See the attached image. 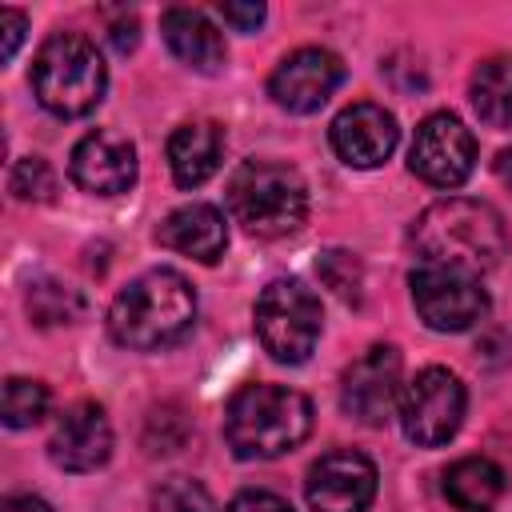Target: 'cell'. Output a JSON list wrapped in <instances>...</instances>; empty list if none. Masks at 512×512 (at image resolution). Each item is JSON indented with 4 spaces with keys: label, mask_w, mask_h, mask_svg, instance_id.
Listing matches in <instances>:
<instances>
[{
    "label": "cell",
    "mask_w": 512,
    "mask_h": 512,
    "mask_svg": "<svg viewBox=\"0 0 512 512\" xmlns=\"http://www.w3.org/2000/svg\"><path fill=\"white\" fill-rule=\"evenodd\" d=\"M412 252L420 256L416 264H444L484 276L508 252L504 216L492 204L468 196L436 200L412 224Z\"/></svg>",
    "instance_id": "1"
},
{
    "label": "cell",
    "mask_w": 512,
    "mask_h": 512,
    "mask_svg": "<svg viewBox=\"0 0 512 512\" xmlns=\"http://www.w3.org/2000/svg\"><path fill=\"white\" fill-rule=\"evenodd\" d=\"M196 324V288L176 268H148L108 304V332L120 348L156 352Z\"/></svg>",
    "instance_id": "2"
},
{
    "label": "cell",
    "mask_w": 512,
    "mask_h": 512,
    "mask_svg": "<svg viewBox=\"0 0 512 512\" xmlns=\"http://www.w3.org/2000/svg\"><path fill=\"white\" fill-rule=\"evenodd\" d=\"M312 432V400L288 384H244L224 408V440L240 460H276Z\"/></svg>",
    "instance_id": "3"
},
{
    "label": "cell",
    "mask_w": 512,
    "mask_h": 512,
    "mask_svg": "<svg viewBox=\"0 0 512 512\" xmlns=\"http://www.w3.org/2000/svg\"><path fill=\"white\" fill-rule=\"evenodd\" d=\"M224 196L232 220L260 240L292 236L308 220V184L284 160H244Z\"/></svg>",
    "instance_id": "4"
},
{
    "label": "cell",
    "mask_w": 512,
    "mask_h": 512,
    "mask_svg": "<svg viewBox=\"0 0 512 512\" xmlns=\"http://www.w3.org/2000/svg\"><path fill=\"white\" fill-rule=\"evenodd\" d=\"M32 96L60 120L88 116L108 88L100 48L84 32H52L32 60Z\"/></svg>",
    "instance_id": "5"
},
{
    "label": "cell",
    "mask_w": 512,
    "mask_h": 512,
    "mask_svg": "<svg viewBox=\"0 0 512 512\" xmlns=\"http://www.w3.org/2000/svg\"><path fill=\"white\" fill-rule=\"evenodd\" d=\"M256 336L276 364H304L320 340V300L300 280H272L256 296Z\"/></svg>",
    "instance_id": "6"
},
{
    "label": "cell",
    "mask_w": 512,
    "mask_h": 512,
    "mask_svg": "<svg viewBox=\"0 0 512 512\" xmlns=\"http://www.w3.org/2000/svg\"><path fill=\"white\" fill-rule=\"evenodd\" d=\"M464 408H468V392L460 384L456 372L448 368H420L400 396V428L412 444L420 448H440L448 444L460 424H464Z\"/></svg>",
    "instance_id": "7"
},
{
    "label": "cell",
    "mask_w": 512,
    "mask_h": 512,
    "mask_svg": "<svg viewBox=\"0 0 512 512\" xmlns=\"http://www.w3.org/2000/svg\"><path fill=\"white\" fill-rule=\"evenodd\" d=\"M416 316L432 332H464L488 312V292L476 272L444 268V264H416L408 272Z\"/></svg>",
    "instance_id": "8"
},
{
    "label": "cell",
    "mask_w": 512,
    "mask_h": 512,
    "mask_svg": "<svg viewBox=\"0 0 512 512\" xmlns=\"http://www.w3.org/2000/svg\"><path fill=\"white\" fill-rule=\"evenodd\" d=\"M400 372H404V360L392 344H372L368 352H360L348 368H344V380H340V408L368 424V428H380L388 424L396 412H400V396H404V384H400Z\"/></svg>",
    "instance_id": "9"
},
{
    "label": "cell",
    "mask_w": 512,
    "mask_h": 512,
    "mask_svg": "<svg viewBox=\"0 0 512 512\" xmlns=\"http://www.w3.org/2000/svg\"><path fill=\"white\" fill-rule=\"evenodd\" d=\"M408 168L432 188H460L476 168V140L464 120L452 112L424 116L408 148Z\"/></svg>",
    "instance_id": "10"
},
{
    "label": "cell",
    "mask_w": 512,
    "mask_h": 512,
    "mask_svg": "<svg viewBox=\"0 0 512 512\" xmlns=\"http://www.w3.org/2000/svg\"><path fill=\"white\" fill-rule=\"evenodd\" d=\"M340 84H344V60L336 52H328V48H296L272 68L268 96L276 100V108L308 116V112H320Z\"/></svg>",
    "instance_id": "11"
},
{
    "label": "cell",
    "mask_w": 512,
    "mask_h": 512,
    "mask_svg": "<svg viewBox=\"0 0 512 512\" xmlns=\"http://www.w3.org/2000/svg\"><path fill=\"white\" fill-rule=\"evenodd\" d=\"M312 512H368L376 500V464L356 448L324 452L304 480Z\"/></svg>",
    "instance_id": "12"
},
{
    "label": "cell",
    "mask_w": 512,
    "mask_h": 512,
    "mask_svg": "<svg viewBox=\"0 0 512 512\" xmlns=\"http://www.w3.org/2000/svg\"><path fill=\"white\" fill-rule=\"evenodd\" d=\"M328 140H332V152H336L348 168H380V164L396 152L400 128H396V116H392L384 104L356 100V104H348V108L332 120Z\"/></svg>",
    "instance_id": "13"
},
{
    "label": "cell",
    "mask_w": 512,
    "mask_h": 512,
    "mask_svg": "<svg viewBox=\"0 0 512 512\" xmlns=\"http://www.w3.org/2000/svg\"><path fill=\"white\" fill-rule=\"evenodd\" d=\"M68 176L92 196H120L136 184V148L116 132H88L68 156Z\"/></svg>",
    "instance_id": "14"
},
{
    "label": "cell",
    "mask_w": 512,
    "mask_h": 512,
    "mask_svg": "<svg viewBox=\"0 0 512 512\" xmlns=\"http://www.w3.org/2000/svg\"><path fill=\"white\" fill-rule=\"evenodd\" d=\"M48 456L64 472H96L112 456V424L100 404L80 400L60 412L52 436H48Z\"/></svg>",
    "instance_id": "15"
},
{
    "label": "cell",
    "mask_w": 512,
    "mask_h": 512,
    "mask_svg": "<svg viewBox=\"0 0 512 512\" xmlns=\"http://www.w3.org/2000/svg\"><path fill=\"white\" fill-rule=\"evenodd\" d=\"M156 240L188 260H200V264H216L228 248V224H224V212L216 204H204V200H192V204H180L172 208L160 228H156Z\"/></svg>",
    "instance_id": "16"
},
{
    "label": "cell",
    "mask_w": 512,
    "mask_h": 512,
    "mask_svg": "<svg viewBox=\"0 0 512 512\" xmlns=\"http://www.w3.org/2000/svg\"><path fill=\"white\" fill-rule=\"evenodd\" d=\"M160 32H164V44L168 52L192 68V72H204V76H216L228 60V48H224V36L216 32V24L200 12V8H168L160 16Z\"/></svg>",
    "instance_id": "17"
},
{
    "label": "cell",
    "mask_w": 512,
    "mask_h": 512,
    "mask_svg": "<svg viewBox=\"0 0 512 512\" xmlns=\"http://www.w3.org/2000/svg\"><path fill=\"white\" fill-rule=\"evenodd\" d=\"M224 160V128L216 120H188L168 136V168L180 188H200Z\"/></svg>",
    "instance_id": "18"
},
{
    "label": "cell",
    "mask_w": 512,
    "mask_h": 512,
    "mask_svg": "<svg viewBox=\"0 0 512 512\" xmlns=\"http://www.w3.org/2000/svg\"><path fill=\"white\" fill-rule=\"evenodd\" d=\"M444 496L460 512H492L504 496V472L488 456H464L444 472Z\"/></svg>",
    "instance_id": "19"
},
{
    "label": "cell",
    "mask_w": 512,
    "mask_h": 512,
    "mask_svg": "<svg viewBox=\"0 0 512 512\" xmlns=\"http://www.w3.org/2000/svg\"><path fill=\"white\" fill-rule=\"evenodd\" d=\"M476 116L488 128H512V56H488L468 80Z\"/></svg>",
    "instance_id": "20"
},
{
    "label": "cell",
    "mask_w": 512,
    "mask_h": 512,
    "mask_svg": "<svg viewBox=\"0 0 512 512\" xmlns=\"http://www.w3.org/2000/svg\"><path fill=\"white\" fill-rule=\"evenodd\" d=\"M24 304H28V316H32L40 328L72 324V320H80V312H84L80 292L68 288V284H60V280H32Z\"/></svg>",
    "instance_id": "21"
},
{
    "label": "cell",
    "mask_w": 512,
    "mask_h": 512,
    "mask_svg": "<svg viewBox=\"0 0 512 512\" xmlns=\"http://www.w3.org/2000/svg\"><path fill=\"white\" fill-rule=\"evenodd\" d=\"M48 416V388L28 376L4 380V424L8 428H32Z\"/></svg>",
    "instance_id": "22"
},
{
    "label": "cell",
    "mask_w": 512,
    "mask_h": 512,
    "mask_svg": "<svg viewBox=\"0 0 512 512\" xmlns=\"http://www.w3.org/2000/svg\"><path fill=\"white\" fill-rule=\"evenodd\" d=\"M148 512H212V496L192 476H168L164 484L152 488Z\"/></svg>",
    "instance_id": "23"
},
{
    "label": "cell",
    "mask_w": 512,
    "mask_h": 512,
    "mask_svg": "<svg viewBox=\"0 0 512 512\" xmlns=\"http://www.w3.org/2000/svg\"><path fill=\"white\" fill-rule=\"evenodd\" d=\"M8 192L16 200H32V204H44L56 196V172L44 156H24L12 164L8 172Z\"/></svg>",
    "instance_id": "24"
},
{
    "label": "cell",
    "mask_w": 512,
    "mask_h": 512,
    "mask_svg": "<svg viewBox=\"0 0 512 512\" xmlns=\"http://www.w3.org/2000/svg\"><path fill=\"white\" fill-rule=\"evenodd\" d=\"M316 272H320V280L340 296V300H360V260L352 256V252H340V248H332V252H324L320 260H316Z\"/></svg>",
    "instance_id": "25"
},
{
    "label": "cell",
    "mask_w": 512,
    "mask_h": 512,
    "mask_svg": "<svg viewBox=\"0 0 512 512\" xmlns=\"http://www.w3.org/2000/svg\"><path fill=\"white\" fill-rule=\"evenodd\" d=\"M228 512H292V504L276 492H264V488H248L240 496H232Z\"/></svg>",
    "instance_id": "26"
},
{
    "label": "cell",
    "mask_w": 512,
    "mask_h": 512,
    "mask_svg": "<svg viewBox=\"0 0 512 512\" xmlns=\"http://www.w3.org/2000/svg\"><path fill=\"white\" fill-rule=\"evenodd\" d=\"M24 32H28V16L16 12V8H0V36H4V40H0V60H4V64L16 56Z\"/></svg>",
    "instance_id": "27"
},
{
    "label": "cell",
    "mask_w": 512,
    "mask_h": 512,
    "mask_svg": "<svg viewBox=\"0 0 512 512\" xmlns=\"http://www.w3.org/2000/svg\"><path fill=\"white\" fill-rule=\"evenodd\" d=\"M220 16H224V24H232L236 32H256L260 24H264V16H268V8L264 4H236V0H228V4H220Z\"/></svg>",
    "instance_id": "28"
},
{
    "label": "cell",
    "mask_w": 512,
    "mask_h": 512,
    "mask_svg": "<svg viewBox=\"0 0 512 512\" xmlns=\"http://www.w3.org/2000/svg\"><path fill=\"white\" fill-rule=\"evenodd\" d=\"M108 40H112L116 52H132L136 40H140V20H136V12L124 8V12L108 16Z\"/></svg>",
    "instance_id": "29"
},
{
    "label": "cell",
    "mask_w": 512,
    "mask_h": 512,
    "mask_svg": "<svg viewBox=\"0 0 512 512\" xmlns=\"http://www.w3.org/2000/svg\"><path fill=\"white\" fill-rule=\"evenodd\" d=\"M496 176H500L504 188H512V148H504V152L496 156Z\"/></svg>",
    "instance_id": "30"
},
{
    "label": "cell",
    "mask_w": 512,
    "mask_h": 512,
    "mask_svg": "<svg viewBox=\"0 0 512 512\" xmlns=\"http://www.w3.org/2000/svg\"><path fill=\"white\" fill-rule=\"evenodd\" d=\"M8 508H12V512H16V508H24V512H52V508H48L44 500H36V496H32V500L16 496V500H8Z\"/></svg>",
    "instance_id": "31"
}]
</instances>
